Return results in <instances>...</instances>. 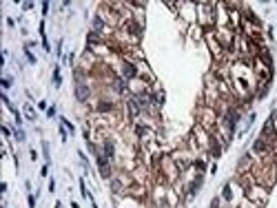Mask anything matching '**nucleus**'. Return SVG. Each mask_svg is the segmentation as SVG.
Segmentation results:
<instances>
[{
	"instance_id": "11",
	"label": "nucleus",
	"mask_w": 277,
	"mask_h": 208,
	"mask_svg": "<svg viewBox=\"0 0 277 208\" xmlns=\"http://www.w3.org/2000/svg\"><path fill=\"white\" fill-rule=\"evenodd\" d=\"M24 115H27V120H36V111L31 104H24Z\"/></svg>"
},
{
	"instance_id": "18",
	"label": "nucleus",
	"mask_w": 277,
	"mask_h": 208,
	"mask_svg": "<svg viewBox=\"0 0 277 208\" xmlns=\"http://www.w3.org/2000/svg\"><path fill=\"white\" fill-rule=\"evenodd\" d=\"M24 51H27V60H29V62H31V64H36V58H33V56H31V51H29V49H24Z\"/></svg>"
},
{
	"instance_id": "4",
	"label": "nucleus",
	"mask_w": 277,
	"mask_h": 208,
	"mask_svg": "<svg viewBox=\"0 0 277 208\" xmlns=\"http://www.w3.org/2000/svg\"><path fill=\"white\" fill-rule=\"evenodd\" d=\"M93 155H95V162H98V166H100V175H102L104 179H109V177H111V160L107 157L102 151H95Z\"/></svg>"
},
{
	"instance_id": "17",
	"label": "nucleus",
	"mask_w": 277,
	"mask_h": 208,
	"mask_svg": "<svg viewBox=\"0 0 277 208\" xmlns=\"http://www.w3.org/2000/svg\"><path fill=\"white\" fill-rule=\"evenodd\" d=\"M47 115H49V117H56V106H49V109H47Z\"/></svg>"
},
{
	"instance_id": "20",
	"label": "nucleus",
	"mask_w": 277,
	"mask_h": 208,
	"mask_svg": "<svg viewBox=\"0 0 277 208\" xmlns=\"http://www.w3.org/2000/svg\"><path fill=\"white\" fill-rule=\"evenodd\" d=\"M40 175H42V177H47V175H49V166H47V164L42 166V173H40Z\"/></svg>"
},
{
	"instance_id": "3",
	"label": "nucleus",
	"mask_w": 277,
	"mask_h": 208,
	"mask_svg": "<svg viewBox=\"0 0 277 208\" xmlns=\"http://www.w3.org/2000/svg\"><path fill=\"white\" fill-rule=\"evenodd\" d=\"M246 197L253 201L255 206H262V204H266V199H268V188H264V186H250V188H246Z\"/></svg>"
},
{
	"instance_id": "15",
	"label": "nucleus",
	"mask_w": 277,
	"mask_h": 208,
	"mask_svg": "<svg viewBox=\"0 0 277 208\" xmlns=\"http://www.w3.org/2000/svg\"><path fill=\"white\" fill-rule=\"evenodd\" d=\"M16 140L18 142H24V131H22V128H16Z\"/></svg>"
},
{
	"instance_id": "12",
	"label": "nucleus",
	"mask_w": 277,
	"mask_h": 208,
	"mask_svg": "<svg viewBox=\"0 0 277 208\" xmlns=\"http://www.w3.org/2000/svg\"><path fill=\"white\" fill-rule=\"evenodd\" d=\"M53 84H56V87H60V84H62V75H60V67H56V69H53Z\"/></svg>"
},
{
	"instance_id": "6",
	"label": "nucleus",
	"mask_w": 277,
	"mask_h": 208,
	"mask_svg": "<svg viewBox=\"0 0 277 208\" xmlns=\"http://www.w3.org/2000/svg\"><path fill=\"white\" fill-rule=\"evenodd\" d=\"M206 40H209V44H211V51H213V56H215V58H222V56H224V47L217 42L215 33H206Z\"/></svg>"
},
{
	"instance_id": "5",
	"label": "nucleus",
	"mask_w": 277,
	"mask_h": 208,
	"mask_svg": "<svg viewBox=\"0 0 277 208\" xmlns=\"http://www.w3.org/2000/svg\"><path fill=\"white\" fill-rule=\"evenodd\" d=\"M111 186H113V191H115V193H127V191H129V186H131V177H129L127 173H120V175L111 181Z\"/></svg>"
},
{
	"instance_id": "16",
	"label": "nucleus",
	"mask_w": 277,
	"mask_h": 208,
	"mask_svg": "<svg viewBox=\"0 0 277 208\" xmlns=\"http://www.w3.org/2000/svg\"><path fill=\"white\" fill-rule=\"evenodd\" d=\"M60 135H62V142H67V137H69V131L64 126H60Z\"/></svg>"
},
{
	"instance_id": "13",
	"label": "nucleus",
	"mask_w": 277,
	"mask_h": 208,
	"mask_svg": "<svg viewBox=\"0 0 277 208\" xmlns=\"http://www.w3.org/2000/svg\"><path fill=\"white\" fill-rule=\"evenodd\" d=\"M60 122H62V126L67 128V131H69V133H73V131H75V126H73V124H71V122H69L67 117H60Z\"/></svg>"
},
{
	"instance_id": "9",
	"label": "nucleus",
	"mask_w": 277,
	"mask_h": 208,
	"mask_svg": "<svg viewBox=\"0 0 277 208\" xmlns=\"http://www.w3.org/2000/svg\"><path fill=\"white\" fill-rule=\"evenodd\" d=\"M219 153H222V144H219V140L213 135V137H211V144H209V155H211V157H219Z\"/></svg>"
},
{
	"instance_id": "1",
	"label": "nucleus",
	"mask_w": 277,
	"mask_h": 208,
	"mask_svg": "<svg viewBox=\"0 0 277 208\" xmlns=\"http://www.w3.org/2000/svg\"><path fill=\"white\" fill-rule=\"evenodd\" d=\"M197 20H199L202 27H211V24H215V20H217L215 5H211V2H199L197 5Z\"/></svg>"
},
{
	"instance_id": "19",
	"label": "nucleus",
	"mask_w": 277,
	"mask_h": 208,
	"mask_svg": "<svg viewBox=\"0 0 277 208\" xmlns=\"http://www.w3.org/2000/svg\"><path fill=\"white\" fill-rule=\"evenodd\" d=\"M27 201H29V208H36V197H33V195H29Z\"/></svg>"
},
{
	"instance_id": "8",
	"label": "nucleus",
	"mask_w": 277,
	"mask_h": 208,
	"mask_svg": "<svg viewBox=\"0 0 277 208\" xmlns=\"http://www.w3.org/2000/svg\"><path fill=\"white\" fill-rule=\"evenodd\" d=\"M102 153L107 155L109 160H113V157H115V144H113L109 137H104V142H102Z\"/></svg>"
},
{
	"instance_id": "10",
	"label": "nucleus",
	"mask_w": 277,
	"mask_h": 208,
	"mask_svg": "<svg viewBox=\"0 0 277 208\" xmlns=\"http://www.w3.org/2000/svg\"><path fill=\"white\" fill-rule=\"evenodd\" d=\"M222 199H226V201H231V199H233V184H226V186H224Z\"/></svg>"
},
{
	"instance_id": "14",
	"label": "nucleus",
	"mask_w": 277,
	"mask_h": 208,
	"mask_svg": "<svg viewBox=\"0 0 277 208\" xmlns=\"http://www.w3.org/2000/svg\"><path fill=\"white\" fill-rule=\"evenodd\" d=\"M0 87H3V89H9V87H11V77H3V80H0Z\"/></svg>"
},
{
	"instance_id": "7",
	"label": "nucleus",
	"mask_w": 277,
	"mask_h": 208,
	"mask_svg": "<svg viewBox=\"0 0 277 208\" xmlns=\"http://www.w3.org/2000/svg\"><path fill=\"white\" fill-rule=\"evenodd\" d=\"M113 109H115V104L111 100H98V104H95V111L98 113H111Z\"/></svg>"
},
{
	"instance_id": "2",
	"label": "nucleus",
	"mask_w": 277,
	"mask_h": 208,
	"mask_svg": "<svg viewBox=\"0 0 277 208\" xmlns=\"http://www.w3.org/2000/svg\"><path fill=\"white\" fill-rule=\"evenodd\" d=\"M75 97H78V102H89L91 97V87L89 82L84 80V71H75Z\"/></svg>"
}]
</instances>
